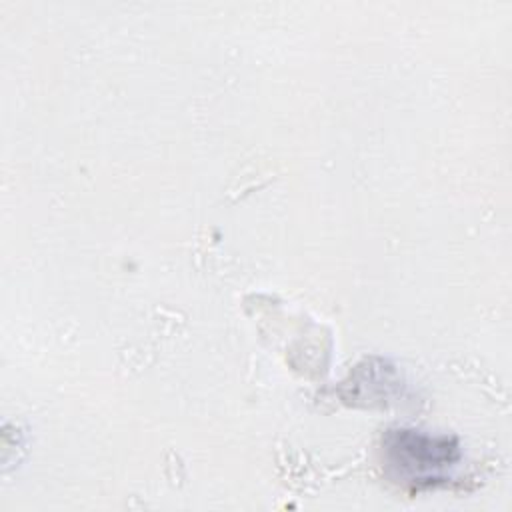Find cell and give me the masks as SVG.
I'll list each match as a JSON object with an SVG mask.
<instances>
[{
  "label": "cell",
  "mask_w": 512,
  "mask_h": 512,
  "mask_svg": "<svg viewBox=\"0 0 512 512\" xmlns=\"http://www.w3.org/2000/svg\"><path fill=\"white\" fill-rule=\"evenodd\" d=\"M396 462L412 470L414 478H434L444 466L456 460V448L448 438H430L402 430L392 444Z\"/></svg>",
  "instance_id": "cell-1"
}]
</instances>
